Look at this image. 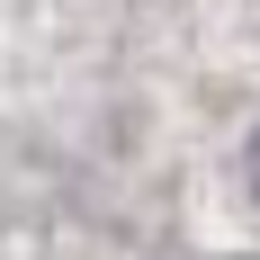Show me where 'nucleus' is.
<instances>
[{
    "label": "nucleus",
    "instance_id": "1",
    "mask_svg": "<svg viewBox=\"0 0 260 260\" xmlns=\"http://www.w3.org/2000/svg\"><path fill=\"white\" fill-rule=\"evenodd\" d=\"M251 188H260V135H251Z\"/></svg>",
    "mask_w": 260,
    "mask_h": 260
}]
</instances>
